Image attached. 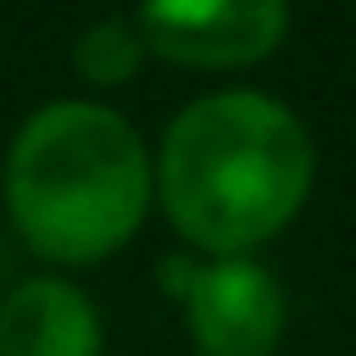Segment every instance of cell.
<instances>
[{
    "instance_id": "obj_4",
    "label": "cell",
    "mask_w": 356,
    "mask_h": 356,
    "mask_svg": "<svg viewBox=\"0 0 356 356\" xmlns=\"http://www.w3.org/2000/svg\"><path fill=\"white\" fill-rule=\"evenodd\" d=\"M134 28L145 50L184 67H245L278 50L289 33L284 0H200V6H139Z\"/></svg>"
},
{
    "instance_id": "obj_5",
    "label": "cell",
    "mask_w": 356,
    "mask_h": 356,
    "mask_svg": "<svg viewBox=\"0 0 356 356\" xmlns=\"http://www.w3.org/2000/svg\"><path fill=\"white\" fill-rule=\"evenodd\" d=\"M0 356H100V312L61 273L17 278L0 295Z\"/></svg>"
},
{
    "instance_id": "obj_2",
    "label": "cell",
    "mask_w": 356,
    "mask_h": 356,
    "mask_svg": "<svg viewBox=\"0 0 356 356\" xmlns=\"http://www.w3.org/2000/svg\"><path fill=\"white\" fill-rule=\"evenodd\" d=\"M0 189L33 256L89 267L139 234L156 200V167L139 128L106 100H50L11 134Z\"/></svg>"
},
{
    "instance_id": "obj_3",
    "label": "cell",
    "mask_w": 356,
    "mask_h": 356,
    "mask_svg": "<svg viewBox=\"0 0 356 356\" xmlns=\"http://www.w3.org/2000/svg\"><path fill=\"white\" fill-rule=\"evenodd\" d=\"M178 300L200 356H273L289 323L278 278L250 256H211L206 267H189Z\"/></svg>"
},
{
    "instance_id": "obj_6",
    "label": "cell",
    "mask_w": 356,
    "mask_h": 356,
    "mask_svg": "<svg viewBox=\"0 0 356 356\" xmlns=\"http://www.w3.org/2000/svg\"><path fill=\"white\" fill-rule=\"evenodd\" d=\"M139 61H145V39H139L134 17H100V22H89V28L72 39V67H78V78L95 83V89L128 83V78L139 72Z\"/></svg>"
},
{
    "instance_id": "obj_1",
    "label": "cell",
    "mask_w": 356,
    "mask_h": 356,
    "mask_svg": "<svg viewBox=\"0 0 356 356\" xmlns=\"http://www.w3.org/2000/svg\"><path fill=\"white\" fill-rule=\"evenodd\" d=\"M150 167L167 222L195 250L250 256L306 206L317 150L284 100L261 89H217L167 122Z\"/></svg>"
},
{
    "instance_id": "obj_7",
    "label": "cell",
    "mask_w": 356,
    "mask_h": 356,
    "mask_svg": "<svg viewBox=\"0 0 356 356\" xmlns=\"http://www.w3.org/2000/svg\"><path fill=\"white\" fill-rule=\"evenodd\" d=\"M0 284H6V289L17 284V278H11V250H6V245H0Z\"/></svg>"
}]
</instances>
